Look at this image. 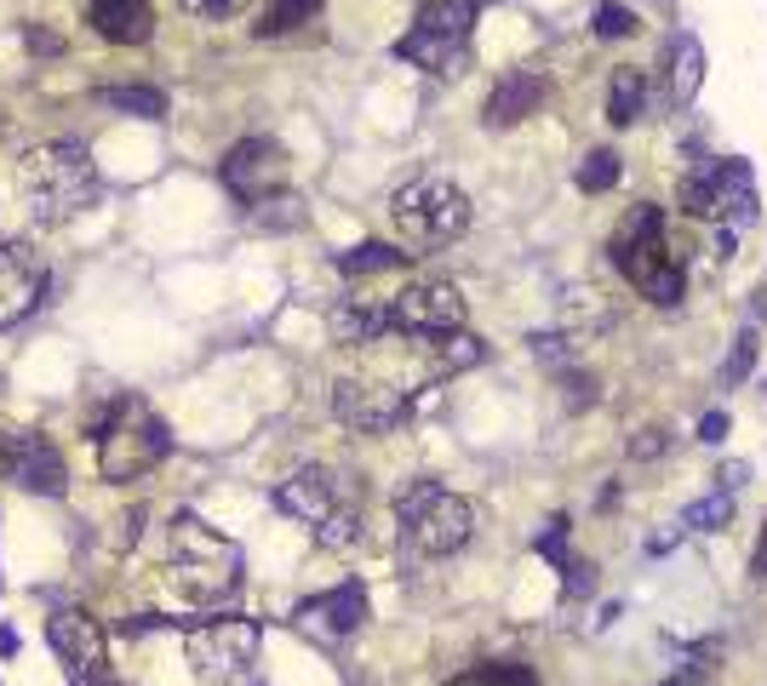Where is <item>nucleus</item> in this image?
Masks as SVG:
<instances>
[{
	"mask_svg": "<svg viewBox=\"0 0 767 686\" xmlns=\"http://www.w3.org/2000/svg\"><path fill=\"white\" fill-rule=\"evenodd\" d=\"M224 189L247 206L287 195V149L276 137H241V144L224 155Z\"/></svg>",
	"mask_w": 767,
	"mask_h": 686,
	"instance_id": "obj_11",
	"label": "nucleus"
},
{
	"mask_svg": "<svg viewBox=\"0 0 767 686\" xmlns=\"http://www.w3.org/2000/svg\"><path fill=\"white\" fill-rule=\"evenodd\" d=\"M722 435H727V412H711V418L698 424V440H711V446H716Z\"/></svg>",
	"mask_w": 767,
	"mask_h": 686,
	"instance_id": "obj_35",
	"label": "nucleus"
},
{
	"mask_svg": "<svg viewBox=\"0 0 767 686\" xmlns=\"http://www.w3.org/2000/svg\"><path fill=\"white\" fill-rule=\"evenodd\" d=\"M447 686H539V675L521 669V664H476V669L453 675Z\"/></svg>",
	"mask_w": 767,
	"mask_h": 686,
	"instance_id": "obj_27",
	"label": "nucleus"
},
{
	"mask_svg": "<svg viewBox=\"0 0 767 686\" xmlns=\"http://www.w3.org/2000/svg\"><path fill=\"white\" fill-rule=\"evenodd\" d=\"M407 389L384 384V377H339L332 384V412H339V424L361 429V435H384L407 418Z\"/></svg>",
	"mask_w": 767,
	"mask_h": 686,
	"instance_id": "obj_12",
	"label": "nucleus"
},
{
	"mask_svg": "<svg viewBox=\"0 0 767 686\" xmlns=\"http://www.w3.org/2000/svg\"><path fill=\"white\" fill-rule=\"evenodd\" d=\"M390 218H395V229H402V240L413 252H442V247H453V240L470 229V195H464L453 178L424 172V178L395 189Z\"/></svg>",
	"mask_w": 767,
	"mask_h": 686,
	"instance_id": "obj_5",
	"label": "nucleus"
},
{
	"mask_svg": "<svg viewBox=\"0 0 767 686\" xmlns=\"http://www.w3.org/2000/svg\"><path fill=\"white\" fill-rule=\"evenodd\" d=\"M29 52H41V58H58V52H63V41H58V34H46V29H29Z\"/></svg>",
	"mask_w": 767,
	"mask_h": 686,
	"instance_id": "obj_34",
	"label": "nucleus"
},
{
	"mask_svg": "<svg viewBox=\"0 0 767 686\" xmlns=\"http://www.w3.org/2000/svg\"><path fill=\"white\" fill-rule=\"evenodd\" d=\"M321 12V0H263V18H258V34H287L298 23H310Z\"/></svg>",
	"mask_w": 767,
	"mask_h": 686,
	"instance_id": "obj_26",
	"label": "nucleus"
},
{
	"mask_svg": "<svg viewBox=\"0 0 767 686\" xmlns=\"http://www.w3.org/2000/svg\"><path fill=\"white\" fill-rule=\"evenodd\" d=\"M81 12H86V23L104 34V41H115V46H144L149 34H155L149 0H81Z\"/></svg>",
	"mask_w": 767,
	"mask_h": 686,
	"instance_id": "obj_18",
	"label": "nucleus"
},
{
	"mask_svg": "<svg viewBox=\"0 0 767 686\" xmlns=\"http://www.w3.org/2000/svg\"><path fill=\"white\" fill-rule=\"evenodd\" d=\"M12 652H18V630L0 624V658H12Z\"/></svg>",
	"mask_w": 767,
	"mask_h": 686,
	"instance_id": "obj_36",
	"label": "nucleus"
},
{
	"mask_svg": "<svg viewBox=\"0 0 767 686\" xmlns=\"http://www.w3.org/2000/svg\"><path fill=\"white\" fill-rule=\"evenodd\" d=\"M46 641L58 652L63 675H70V686H110V635L104 624H97L92 612L81 606H63L46 617Z\"/></svg>",
	"mask_w": 767,
	"mask_h": 686,
	"instance_id": "obj_10",
	"label": "nucleus"
},
{
	"mask_svg": "<svg viewBox=\"0 0 767 686\" xmlns=\"http://www.w3.org/2000/svg\"><path fill=\"white\" fill-rule=\"evenodd\" d=\"M46 281H52L46 258L35 247H23V240H7L0 247V326H18L23 315H35L46 298Z\"/></svg>",
	"mask_w": 767,
	"mask_h": 686,
	"instance_id": "obj_15",
	"label": "nucleus"
},
{
	"mask_svg": "<svg viewBox=\"0 0 767 686\" xmlns=\"http://www.w3.org/2000/svg\"><path fill=\"white\" fill-rule=\"evenodd\" d=\"M97 103L115 110V115H132V121H160L166 115L160 86H97Z\"/></svg>",
	"mask_w": 767,
	"mask_h": 686,
	"instance_id": "obj_23",
	"label": "nucleus"
},
{
	"mask_svg": "<svg viewBox=\"0 0 767 686\" xmlns=\"http://www.w3.org/2000/svg\"><path fill=\"white\" fill-rule=\"evenodd\" d=\"M276 503L298 527H310L315 543H327V549H350L361 538V487L339 469H321V464L292 469L276 487Z\"/></svg>",
	"mask_w": 767,
	"mask_h": 686,
	"instance_id": "obj_3",
	"label": "nucleus"
},
{
	"mask_svg": "<svg viewBox=\"0 0 767 686\" xmlns=\"http://www.w3.org/2000/svg\"><path fill=\"white\" fill-rule=\"evenodd\" d=\"M464 326V298L447 281H418L407 292L390 298V332H407V337H447Z\"/></svg>",
	"mask_w": 767,
	"mask_h": 686,
	"instance_id": "obj_13",
	"label": "nucleus"
},
{
	"mask_svg": "<svg viewBox=\"0 0 767 686\" xmlns=\"http://www.w3.org/2000/svg\"><path fill=\"white\" fill-rule=\"evenodd\" d=\"M613 263L624 269V281L659 309L682 303V292H687L682 263L671 258V247H664V212L659 206H630L624 212V224L613 229Z\"/></svg>",
	"mask_w": 767,
	"mask_h": 686,
	"instance_id": "obj_4",
	"label": "nucleus"
},
{
	"mask_svg": "<svg viewBox=\"0 0 767 686\" xmlns=\"http://www.w3.org/2000/svg\"><path fill=\"white\" fill-rule=\"evenodd\" d=\"M664 58H671V69H664V97H671V103H693L698 86H705V46H698L693 34H676Z\"/></svg>",
	"mask_w": 767,
	"mask_h": 686,
	"instance_id": "obj_20",
	"label": "nucleus"
},
{
	"mask_svg": "<svg viewBox=\"0 0 767 686\" xmlns=\"http://www.w3.org/2000/svg\"><path fill=\"white\" fill-rule=\"evenodd\" d=\"M545 103V75H532V69H510L505 81L493 86V97H487V126H516V121H527L532 110Z\"/></svg>",
	"mask_w": 767,
	"mask_h": 686,
	"instance_id": "obj_19",
	"label": "nucleus"
},
{
	"mask_svg": "<svg viewBox=\"0 0 767 686\" xmlns=\"http://www.w3.org/2000/svg\"><path fill=\"white\" fill-rule=\"evenodd\" d=\"M647 110V75L642 69H619L613 86H608V121L613 126H636Z\"/></svg>",
	"mask_w": 767,
	"mask_h": 686,
	"instance_id": "obj_22",
	"label": "nucleus"
},
{
	"mask_svg": "<svg viewBox=\"0 0 767 686\" xmlns=\"http://www.w3.org/2000/svg\"><path fill=\"white\" fill-rule=\"evenodd\" d=\"M659 453H664V429H642L630 440V458H659Z\"/></svg>",
	"mask_w": 767,
	"mask_h": 686,
	"instance_id": "obj_33",
	"label": "nucleus"
},
{
	"mask_svg": "<svg viewBox=\"0 0 767 686\" xmlns=\"http://www.w3.org/2000/svg\"><path fill=\"white\" fill-rule=\"evenodd\" d=\"M395 514H402V527H407V543L418 549V555H429V561L458 555V549L470 543V532H476V509L458 492H447L442 480H418V487H407L402 498H395Z\"/></svg>",
	"mask_w": 767,
	"mask_h": 686,
	"instance_id": "obj_7",
	"label": "nucleus"
},
{
	"mask_svg": "<svg viewBox=\"0 0 767 686\" xmlns=\"http://www.w3.org/2000/svg\"><path fill=\"white\" fill-rule=\"evenodd\" d=\"M258 617H201V624H184V664L201 686H241L258 664Z\"/></svg>",
	"mask_w": 767,
	"mask_h": 686,
	"instance_id": "obj_6",
	"label": "nucleus"
},
{
	"mask_svg": "<svg viewBox=\"0 0 767 686\" xmlns=\"http://www.w3.org/2000/svg\"><path fill=\"white\" fill-rule=\"evenodd\" d=\"M384 332H390V303L355 298V303H344L339 315H332V337H339V343H373Z\"/></svg>",
	"mask_w": 767,
	"mask_h": 686,
	"instance_id": "obj_21",
	"label": "nucleus"
},
{
	"mask_svg": "<svg viewBox=\"0 0 767 686\" xmlns=\"http://www.w3.org/2000/svg\"><path fill=\"white\" fill-rule=\"evenodd\" d=\"M178 7L201 23H229L236 12H247V0H178Z\"/></svg>",
	"mask_w": 767,
	"mask_h": 686,
	"instance_id": "obj_31",
	"label": "nucleus"
},
{
	"mask_svg": "<svg viewBox=\"0 0 767 686\" xmlns=\"http://www.w3.org/2000/svg\"><path fill=\"white\" fill-rule=\"evenodd\" d=\"M727 521H733V498H727V492L698 498V503H687V514H682L687 532H716V527H727Z\"/></svg>",
	"mask_w": 767,
	"mask_h": 686,
	"instance_id": "obj_29",
	"label": "nucleus"
},
{
	"mask_svg": "<svg viewBox=\"0 0 767 686\" xmlns=\"http://www.w3.org/2000/svg\"><path fill=\"white\" fill-rule=\"evenodd\" d=\"M476 12L481 0H424L413 29L395 41V58L429 69V75H453V69H464V52H470Z\"/></svg>",
	"mask_w": 767,
	"mask_h": 686,
	"instance_id": "obj_9",
	"label": "nucleus"
},
{
	"mask_svg": "<svg viewBox=\"0 0 767 686\" xmlns=\"http://www.w3.org/2000/svg\"><path fill=\"white\" fill-rule=\"evenodd\" d=\"M18 195L41 224H70L97 200V160L81 137H52L18 160Z\"/></svg>",
	"mask_w": 767,
	"mask_h": 686,
	"instance_id": "obj_1",
	"label": "nucleus"
},
{
	"mask_svg": "<svg viewBox=\"0 0 767 686\" xmlns=\"http://www.w3.org/2000/svg\"><path fill=\"white\" fill-rule=\"evenodd\" d=\"M756 572H767V527H761V543H756Z\"/></svg>",
	"mask_w": 767,
	"mask_h": 686,
	"instance_id": "obj_37",
	"label": "nucleus"
},
{
	"mask_svg": "<svg viewBox=\"0 0 767 686\" xmlns=\"http://www.w3.org/2000/svg\"><path fill=\"white\" fill-rule=\"evenodd\" d=\"M595 34H602V41H624V34H636V12L630 7H595Z\"/></svg>",
	"mask_w": 767,
	"mask_h": 686,
	"instance_id": "obj_30",
	"label": "nucleus"
},
{
	"mask_svg": "<svg viewBox=\"0 0 767 686\" xmlns=\"http://www.w3.org/2000/svg\"><path fill=\"white\" fill-rule=\"evenodd\" d=\"M413 252H395V247H384V240H361V247H350V252H339L332 263H339V274H350V281H361V274H384V269H402Z\"/></svg>",
	"mask_w": 767,
	"mask_h": 686,
	"instance_id": "obj_24",
	"label": "nucleus"
},
{
	"mask_svg": "<svg viewBox=\"0 0 767 686\" xmlns=\"http://www.w3.org/2000/svg\"><path fill=\"white\" fill-rule=\"evenodd\" d=\"M361 617H366V595H361V583H339V590H327V595H310V601H298L292 606V624L315 635V641H344L361 630Z\"/></svg>",
	"mask_w": 767,
	"mask_h": 686,
	"instance_id": "obj_16",
	"label": "nucleus"
},
{
	"mask_svg": "<svg viewBox=\"0 0 767 686\" xmlns=\"http://www.w3.org/2000/svg\"><path fill=\"white\" fill-rule=\"evenodd\" d=\"M750 355H756V337L745 332V337H739V350H733V361H727V384H739V377L750 372Z\"/></svg>",
	"mask_w": 767,
	"mask_h": 686,
	"instance_id": "obj_32",
	"label": "nucleus"
},
{
	"mask_svg": "<svg viewBox=\"0 0 767 686\" xmlns=\"http://www.w3.org/2000/svg\"><path fill=\"white\" fill-rule=\"evenodd\" d=\"M619 184V155L613 149H590L584 160H579V189L584 195H608Z\"/></svg>",
	"mask_w": 767,
	"mask_h": 686,
	"instance_id": "obj_28",
	"label": "nucleus"
},
{
	"mask_svg": "<svg viewBox=\"0 0 767 686\" xmlns=\"http://www.w3.org/2000/svg\"><path fill=\"white\" fill-rule=\"evenodd\" d=\"M241 549L236 538H224L213 527H201L195 514H178L166 532V578L189 606H218L241 590Z\"/></svg>",
	"mask_w": 767,
	"mask_h": 686,
	"instance_id": "obj_2",
	"label": "nucleus"
},
{
	"mask_svg": "<svg viewBox=\"0 0 767 686\" xmlns=\"http://www.w3.org/2000/svg\"><path fill=\"white\" fill-rule=\"evenodd\" d=\"M0 469H7V480H18L23 492H41V498H58L70 487V464H63V453L35 429H18V435L0 440Z\"/></svg>",
	"mask_w": 767,
	"mask_h": 686,
	"instance_id": "obj_14",
	"label": "nucleus"
},
{
	"mask_svg": "<svg viewBox=\"0 0 767 686\" xmlns=\"http://www.w3.org/2000/svg\"><path fill=\"white\" fill-rule=\"evenodd\" d=\"M166 453H173V429H166L138 395H126V401L110 412L104 435H97V469H104V480H138V475H149Z\"/></svg>",
	"mask_w": 767,
	"mask_h": 686,
	"instance_id": "obj_8",
	"label": "nucleus"
},
{
	"mask_svg": "<svg viewBox=\"0 0 767 686\" xmlns=\"http://www.w3.org/2000/svg\"><path fill=\"white\" fill-rule=\"evenodd\" d=\"M429 355H436V372H464V366L487 361V343L458 326V332H447V337H429Z\"/></svg>",
	"mask_w": 767,
	"mask_h": 686,
	"instance_id": "obj_25",
	"label": "nucleus"
},
{
	"mask_svg": "<svg viewBox=\"0 0 767 686\" xmlns=\"http://www.w3.org/2000/svg\"><path fill=\"white\" fill-rule=\"evenodd\" d=\"M705 178H711L716 224L739 229V224L756 218V178H750V166H745V160H711V166H705Z\"/></svg>",
	"mask_w": 767,
	"mask_h": 686,
	"instance_id": "obj_17",
	"label": "nucleus"
}]
</instances>
